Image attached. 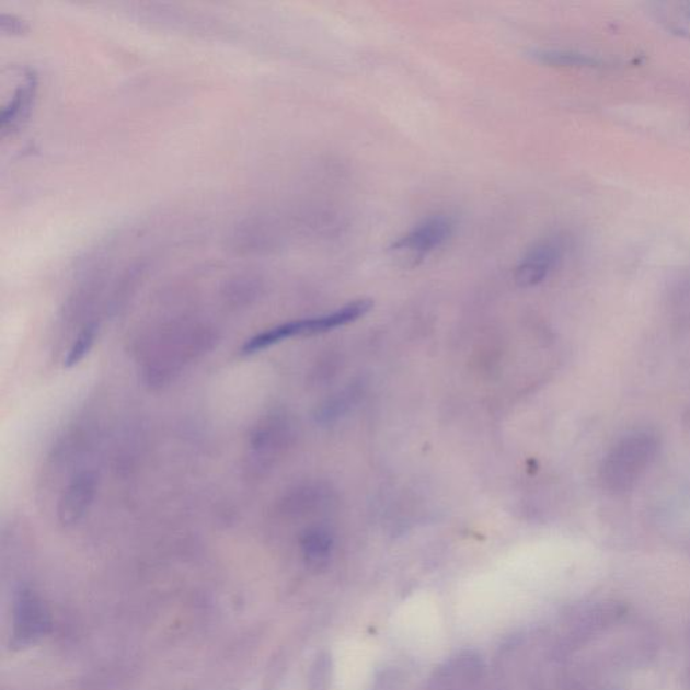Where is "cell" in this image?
<instances>
[{"instance_id": "cell-1", "label": "cell", "mask_w": 690, "mask_h": 690, "mask_svg": "<svg viewBox=\"0 0 690 690\" xmlns=\"http://www.w3.org/2000/svg\"><path fill=\"white\" fill-rule=\"evenodd\" d=\"M659 440L652 430H635L616 444L603 460L601 483L611 493L634 487L658 453Z\"/></svg>"}, {"instance_id": "cell-2", "label": "cell", "mask_w": 690, "mask_h": 690, "mask_svg": "<svg viewBox=\"0 0 690 690\" xmlns=\"http://www.w3.org/2000/svg\"><path fill=\"white\" fill-rule=\"evenodd\" d=\"M372 308L370 300H359L348 303L338 311L319 315V318L291 321V323L274 326L272 330L258 333L243 345V354L251 355L272 347V345L286 341V338L314 335L335 330L337 326L347 325L363 318Z\"/></svg>"}, {"instance_id": "cell-3", "label": "cell", "mask_w": 690, "mask_h": 690, "mask_svg": "<svg viewBox=\"0 0 690 690\" xmlns=\"http://www.w3.org/2000/svg\"><path fill=\"white\" fill-rule=\"evenodd\" d=\"M453 220L446 215L429 216L390 245L391 254L412 265L442 248L452 237Z\"/></svg>"}, {"instance_id": "cell-4", "label": "cell", "mask_w": 690, "mask_h": 690, "mask_svg": "<svg viewBox=\"0 0 690 690\" xmlns=\"http://www.w3.org/2000/svg\"><path fill=\"white\" fill-rule=\"evenodd\" d=\"M97 479L91 471L79 472L69 482L58 501L57 514L60 524L72 528L84 519L95 499Z\"/></svg>"}, {"instance_id": "cell-5", "label": "cell", "mask_w": 690, "mask_h": 690, "mask_svg": "<svg viewBox=\"0 0 690 690\" xmlns=\"http://www.w3.org/2000/svg\"><path fill=\"white\" fill-rule=\"evenodd\" d=\"M482 675V658L473 652L460 653L436 670L430 690H472L481 681Z\"/></svg>"}, {"instance_id": "cell-6", "label": "cell", "mask_w": 690, "mask_h": 690, "mask_svg": "<svg viewBox=\"0 0 690 690\" xmlns=\"http://www.w3.org/2000/svg\"><path fill=\"white\" fill-rule=\"evenodd\" d=\"M563 255V245L555 239L537 243L524 256L516 271V280L522 288H533L545 280Z\"/></svg>"}, {"instance_id": "cell-7", "label": "cell", "mask_w": 690, "mask_h": 690, "mask_svg": "<svg viewBox=\"0 0 690 690\" xmlns=\"http://www.w3.org/2000/svg\"><path fill=\"white\" fill-rule=\"evenodd\" d=\"M285 426L278 418L263 421L251 435L250 448L253 460L263 461L276 453L284 441Z\"/></svg>"}, {"instance_id": "cell-8", "label": "cell", "mask_w": 690, "mask_h": 690, "mask_svg": "<svg viewBox=\"0 0 690 690\" xmlns=\"http://www.w3.org/2000/svg\"><path fill=\"white\" fill-rule=\"evenodd\" d=\"M653 14L669 32L690 38V3H657Z\"/></svg>"}, {"instance_id": "cell-9", "label": "cell", "mask_w": 690, "mask_h": 690, "mask_svg": "<svg viewBox=\"0 0 690 690\" xmlns=\"http://www.w3.org/2000/svg\"><path fill=\"white\" fill-rule=\"evenodd\" d=\"M332 537L323 529H312L303 534L301 547L303 557L312 566H321L330 559L332 551Z\"/></svg>"}, {"instance_id": "cell-10", "label": "cell", "mask_w": 690, "mask_h": 690, "mask_svg": "<svg viewBox=\"0 0 690 690\" xmlns=\"http://www.w3.org/2000/svg\"><path fill=\"white\" fill-rule=\"evenodd\" d=\"M538 61L551 64V66L564 67H598L599 61L596 58L580 53L560 51V50H540L534 53Z\"/></svg>"}, {"instance_id": "cell-11", "label": "cell", "mask_w": 690, "mask_h": 690, "mask_svg": "<svg viewBox=\"0 0 690 690\" xmlns=\"http://www.w3.org/2000/svg\"><path fill=\"white\" fill-rule=\"evenodd\" d=\"M96 337L97 326L95 324H88L84 330H81L78 337L74 338L73 344L70 345L69 353L66 358V366H78L92 349L93 344L96 342Z\"/></svg>"}, {"instance_id": "cell-12", "label": "cell", "mask_w": 690, "mask_h": 690, "mask_svg": "<svg viewBox=\"0 0 690 690\" xmlns=\"http://www.w3.org/2000/svg\"><path fill=\"white\" fill-rule=\"evenodd\" d=\"M331 671V657L326 653H321L315 658L311 674H309V688L311 690H329Z\"/></svg>"}, {"instance_id": "cell-13", "label": "cell", "mask_w": 690, "mask_h": 690, "mask_svg": "<svg viewBox=\"0 0 690 690\" xmlns=\"http://www.w3.org/2000/svg\"><path fill=\"white\" fill-rule=\"evenodd\" d=\"M403 680L405 677L400 669H384L376 677L371 690H401Z\"/></svg>"}]
</instances>
